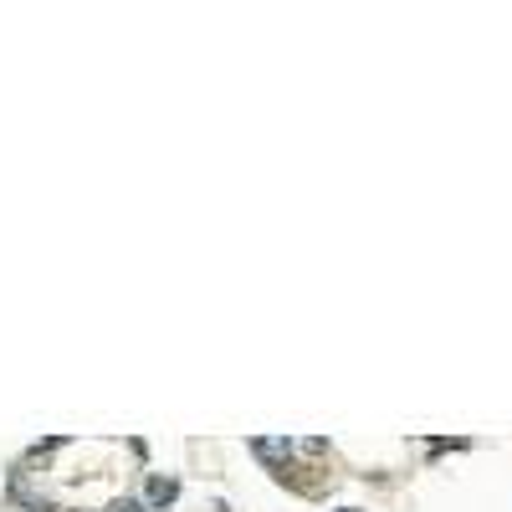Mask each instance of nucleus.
Here are the masks:
<instances>
[{
  "mask_svg": "<svg viewBox=\"0 0 512 512\" xmlns=\"http://www.w3.org/2000/svg\"><path fill=\"white\" fill-rule=\"evenodd\" d=\"M134 492L144 497L149 512H175V507L185 502V477H180V472H164V466H149L144 482H139Z\"/></svg>",
  "mask_w": 512,
  "mask_h": 512,
  "instance_id": "obj_1",
  "label": "nucleus"
},
{
  "mask_svg": "<svg viewBox=\"0 0 512 512\" xmlns=\"http://www.w3.org/2000/svg\"><path fill=\"white\" fill-rule=\"evenodd\" d=\"M93 512H149V507H144V497H139L134 487H128V492H113V497H108L103 507H93Z\"/></svg>",
  "mask_w": 512,
  "mask_h": 512,
  "instance_id": "obj_4",
  "label": "nucleus"
},
{
  "mask_svg": "<svg viewBox=\"0 0 512 512\" xmlns=\"http://www.w3.org/2000/svg\"><path fill=\"white\" fill-rule=\"evenodd\" d=\"M62 512H93V507H62Z\"/></svg>",
  "mask_w": 512,
  "mask_h": 512,
  "instance_id": "obj_6",
  "label": "nucleus"
},
{
  "mask_svg": "<svg viewBox=\"0 0 512 512\" xmlns=\"http://www.w3.org/2000/svg\"><path fill=\"white\" fill-rule=\"evenodd\" d=\"M128 451H134V461L149 472V441H139V436H128Z\"/></svg>",
  "mask_w": 512,
  "mask_h": 512,
  "instance_id": "obj_5",
  "label": "nucleus"
},
{
  "mask_svg": "<svg viewBox=\"0 0 512 512\" xmlns=\"http://www.w3.org/2000/svg\"><path fill=\"white\" fill-rule=\"evenodd\" d=\"M292 451H297V466H308V472H328V461L338 456L328 436H292Z\"/></svg>",
  "mask_w": 512,
  "mask_h": 512,
  "instance_id": "obj_2",
  "label": "nucleus"
},
{
  "mask_svg": "<svg viewBox=\"0 0 512 512\" xmlns=\"http://www.w3.org/2000/svg\"><path fill=\"white\" fill-rule=\"evenodd\" d=\"M338 512H364V507H338Z\"/></svg>",
  "mask_w": 512,
  "mask_h": 512,
  "instance_id": "obj_7",
  "label": "nucleus"
},
{
  "mask_svg": "<svg viewBox=\"0 0 512 512\" xmlns=\"http://www.w3.org/2000/svg\"><path fill=\"white\" fill-rule=\"evenodd\" d=\"M451 451H472V441L466 436H425V461H441Z\"/></svg>",
  "mask_w": 512,
  "mask_h": 512,
  "instance_id": "obj_3",
  "label": "nucleus"
}]
</instances>
